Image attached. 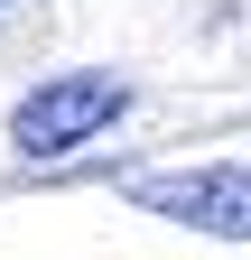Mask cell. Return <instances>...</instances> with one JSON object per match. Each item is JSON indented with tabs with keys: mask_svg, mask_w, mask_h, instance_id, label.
<instances>
[{
	"mask_svg": "<svg viewBox=\"0 0 251 260\" xmlns=\"http://www.w3.org/2000/svg\"><path fill=\"white\" fill-rule=\"evenodd\" d=\"M121 112H131V84L103 75V65H75V75H47L38 93H19L10 149H19V158H75L84 140H103Z\"/></svg>",
	"mask_w": 251,
	"mask_h": 260,
	"instance_id": "cell-1",
	"label": "cell"
},
{
	"mask_svg": "<svg viewBox=\"0 0 251 260\" xmlns=\"http://www.w3.org/2000/svg\"><path fill=\"white\" fill-rule=\"evenodd\" d=\"M10 10H19V0H0V19H10Z\"/></svg>",
	"mask_w": 251,
	"mask_h": 260,
	"instance_id": "cell-3",
	"label": "cell"
},
{
	"mask_svg": "<svg viewBox=\"0 0 251 260\" xmlns=\"http://www.w3.org/2000/svg\"><path fill=\"white\" fill-rule=\"evenodd\" d=\"M140 214H168L186 233L214 242H251V158H214V168H168V177H131L121 186Z\"/></svg>",
	"mask_w": 251,
	"mask_h": 260,
	"instance_id": "cell-2",
	"label": "cell"
}]
</instances>
